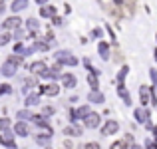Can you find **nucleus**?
Wrapping results in <instances>:
<instances>
[{
  "instance_id": "obj_1",
  "label": "nucleus",
  "mask_w": 157,
  "mask_h": 149,
  "mask_svg": "<svg viewBox=\"0 0 157 149\" xmlns=\"http://www.w3.org/2000/svg\"><path fill=\"white\" fill-rule=\"evenodd\" d=\"M54 58H56V62L62 64V66H78V62H80L72 52H68V50H60V52H56Z\"/></svg>"
},
{
  "instance_id": "obj_2",
  "label": "nucleus",
  "mask_w": 157,
  "mask_h": 149,
  "mask_svg": "<svg viewBox=\"0 0 157 149\" xmlns=\"http://www.w3.org/2000/svg\"><path fill=\"white\" fill-rule=\"evenodd\" d=\"M133 119L139 123V125H145L147 121H151V113L147 107H135L133 109Z\"/></svg>"
},
{
  "instance_id": "obj_3",
  "label": "nucleus",
  "mask_w": 157,
  "mask_h": 149,
  "mask_svg": "<svg viewBox=\"0 0 157 149\" xmlns=\"http://www.w3.org/2000/svg\"><path fill=\"white\" fill-rule=\"evenodd\" d=\"M60 84L64 86V88H68V90H74L78 86V76L76 74H70V72H64V74H60Z\"/></svg>"
},
{
  "instance_id": "obj_4",
  "label": "nucleus",
  "mask_w": 157,
  "mask_h": 149,
  "mask_svg": "<svg viewBox=\"0 0 157 149\" xmlns=\"http://www.w3.org/2000/svg\"><path fill=\"white\" fill-rule=\"evenodd\" d=\"M100 123H101V115L98 113V111H90L84 119V125L88 127V129H96V127H100Z\"/></svg>"
},
{
  "instance_id": "obj_5",
  "label": "nucleus",
  "mask_w": 157,
  "mask_h": 149,
  "mask_svg": "<svg viewBox=\"0 0 157 149\" xmlns=\"http://www.w3.org/2000/svg\"><path fill=\"white\" fill-rule=\"evenodd\" d=\"M151 96H153V90L149 86H139V103H141V107H147L151 103Z\"/></svg>"
},
{
  "instance_id": "obj_6",
  "label": "nucleus",
  "mask_w": 157,
  "mask_h": 149,
  "mask_svg": "<svg viewBox=\"0 0 157 149\" xmlns=\"http://www.w3.org/2000/svg\"><path fill=\"white\" fill-rule=\"evenodd\" d=\"M119 131V121L117 119H107V121L101 125V135H115Z\"/></svg>"
},
{
  "instance_id": "obj_7",
  "label": "nucleus",
  "mask_w": 157,
  "mask_h": 149,
  "mask_svg": "<svg viewBox=\"0 0 157 149\" xmlns=\"http://www.w3.org/2000/svg\"><path fill=\"white\" fill-rule=\"evenodd\" d=\"M38 90H40V94H44V96H48V97H56L58 94H60V84L50 82V84H42Z\"/></svg>"
},
{
  "instance_id": "obj_8",
  "label": "nucleus",
  "mask_w": 157,
  "mask_h": 149,
  "mask_svg": "<svg viewBox=\"0 0 157 149\" xmlns=\"http://www.w3.org/2000/svg\"><path fill=\"white\" fill-rule=\"evenodd\" d=\"M20 26H22V18H20V16H16V14L8 16V18L2 22V28H4L6 32H10V30H16V28H20Z\"/></svg>"
},
{
  "instance_id": "obj_9",
  "label": "nucleus",
  "mask_w": 157,
  "mask_h": 149,
  "mask_svg": "<svg viewBox=\"0 0 157 149\" xmlns=\"http://www.w3.org/2000/svg\"><path fill=\"white\" fill-rule=\"evenodd\" d=\"M0 143H2L4 147H12V149H16V141H14V131H12V129L0 131Z\"/></svg>"
},
{
  "instance_id": "obj_10",
  "label": "nucleus",
  "mask_w": 157,
  "mask_h": 149,
  "mask_svg": "<svg viewBox=\"0 0 157 149\" xmlns=\"http://www.w3.org/2000/svg\"><path fill=\"white\" fill-rule=\"evenodd\" d=\"M12 129H14V135H18V137H28V135H30V125H28V121H20L18 119Z\"/></svg>"
},
{
  "instance_id": "obj_11",
  "label": "nucleus",
  "mask_w": 157,
  "mask_h": 149,
  "mask_svg": "<svg viewBox=\"0 0 157 149\" xmlns=\"http://www.w3.org/2000/svg\"><path fill=\"white\" fill-rule=\"evenodd\" d=\"M28 70H30V72L34 74V76H40V74H44V72L48 70V64H46L44 60H38V62H32Z\"/></svg>"
},
{
  "instance_id": "obj_12",
  "label": "nucleus",
  "mask_w": 157,
  "mask_h": 149,
  "mask_svg": "<svg viewBox=\"0 0 157 149\" xmlns=\"http://www.w3.org/2000/svg\"><path fill=\"white\" fill-rule=\"evenodd\" d=\"M28 6H30L28 0H12V2H10V12H12V14H18V12L26 10Z\"/></svg>"
},
{
  "instance_id": "obj_13",
  "label": "nucleus",
  "mask_w": 157,
  "mask_h": 149,
  "mask_svg": "<svg viewBox=\"0 0 157 149\" xmlns=\"http://www.w3.org/2000/svg\"><path fill=\"white\" fill-rule=\"evenodd\" d=\"M52 16H56V6H52V4H44V6H40V18L50 20Z\"/></svg>"
},
{
  "instance_id": "obj_14",
  "label": "nucleus",
  "mask_w": 157,
  "mask_h": 149,
  "mask_svg": "<svg viewBox=\"0 0 157 149\" xmlns=\"http://www.w3.org/2000/svg\"><path fill=\"white\" fill-rule=\"evenodd\" d=\"M88 99H90V103H104L105 101V96L100 92V90H90Z\"/></svg>"
},
{
  "instance_id": "obj_15",
  "label": "nucleus",
  "mask_w": 157,
  "mask_h": 149,
  "mask_svg": "<svg viewBox=\"0 0 157 149\" xmlns=\"http://www.w3.org/2000/svg\"><path fill=\"white\" fill-rule=\"evenodd\" d=\"M117 96L123 99L125 105H131V96H129V92H127V88L123 84H117Z\"/></svg>"
},
{
  "instance_id": "obj_16",
  "label": "nucleus",
  "mask_w": 157,
  "mask_h": 149,
  "mask_svg": "<svg viewBox=\"0 0 157 149\" xmlns=\"http://www.w3.org/2000/svg\"><path fill=\"white\" fill-rule=\"evenodd\" d=\"M98 52H100V58L101 60H109V44L104 42V40H100V44H98Z\"/></svg>"
},
{
  "instance_id": "obj_17",
  "label": "nucleus",
  "mask_w": 157,
  "mask_h": 149,
  "mask_svg": "<svg viewBox=\"0 0 157 149\" xmlns=\"http://www.w3.org/2000/svg\"><path fill=\"white\" fill-rule=\"evenodd\" d=\"M16 70H18V68H16L14 64H10V62H6V64H4L2 68H0V74H2L4 78H12V76L16 74Z\"/></svg>"
},
{
  "instance_id": "obj_18",
  "label": "nucleus",
  "mask_w": 157,
  "mask_h": 149,
  "mask_svg": "<svg viewBox=\"0 0 157 149\" xmlns=\"http://www.w3.org/2000/svg\"><path fill=\"white\" fill-rule=\"evenodd\" d=\"M38 103H40V96H38V94H32V92L26 94V99H24V105H26V107H34V105H38Z\"/></svg>"
},
{
  "instance_id": "obj_19",
  "label": "nucleus",
  "mask_w": 157,
  "mask_h": 149,
  "mask_svg": "<svg viewBox=\"0 0 157 149\" xmlns=\"http://www.w3.org/2000/svg\"><path fill=\"white\" fill-rule=\"evenodd\" d=\"M32 48H34V52H50V42H46V40H34Z\"/></svg>"
},
{
  "instance_id": "obj_20",
  "label": "nucleus",
  "mask_w": 157,
  "mask_h": 149,
  "mask_svg": "<svg viewBox=\"0 0 157 149\" xmlns=\"http://www.w3.org/2000/svg\"><path fill=\"white\" fill-rule=\"evenodd\" d=\"M82 133H84V131H82L80 125H68L64 129V135H68V137H80Z\"/></svg>"
},
{
  "instance_id": "obj_21",
  "label": "nucleus",
  "mask_w": 157,
  "mask_h": 149,
  "mask_svg": "<svg viewBox=\"0 0 157 149\" xmlns=\"http://www.w3.org/2000/svg\"><path fill=\"white\" fill-rule=\"evenodd\" d=\"M50 139H52V135L50 133H40V135H36V143H38V145H42V147H48L50 145Z\"/></svg>"
},
{
  "instance_id": "obj_22",
  "label": "nucleus",
  "mask_w": 157,
  "mask_h": 149,
  "mask_svg": "<svg viewBox=\"0 0 157 149\" xmlns=\"http://www.w3.org/2000/svg\"><path fill=\"white\" fill-rule=\"evenodd\" d=\"M88 84H90V90H98V88H100L98 72H90V74H88Z\"/></svg>"
},
{
  "instance_id": "obj_23",
  "label": "nucleus",
  "mask_w": 157,
  "mask_h": 149,
  "mask_svg": "<svg viewBox=\"0 0 157 149\" xmlns=\"http://www.w3.org/2000/svg\"><path fill=\"white\" fill-rule=\"evenodd\" d=\"M129 74V66H121L117 72V84H125V78Z\"/></svg>"
},
{
  "instance_id": "obj_24",
  "label": "nucleus",
  "mask_w": 157,
  "mask_h": 149,
  "mask_svg": "<svg viewBox=\"0 0 157 149\" xmlns=\"http://www.w3.org/2000/svg\"><path fill=\"white\" fill-rule=\"evenodd\" d=\"M6 62H10V64H14L16 68H18V66L24 64V56H20V54H12V56L6 58Z\"/></svg>"
},
{
  "instance_id": "obj_25",
  "label": "nucleus",
  "mask_w": 157,
  "mask_h": 149,
  "mask_svg": "<svg viewBox=\"0 0 157 149\" xmlns=\"http://www.w3.org/2000/svg\"><path fill=\"white\" fill-rule=\"evenodd\" d=\"M16 117H18L20 121H30V117H32V111L28 109V107H26V109H20L18 113H16Z\"/></svg>"
},
{
  "instance_id": "obj_26",
  "label": "nucleus",
  "mask_w": 157,
  "mask_h": 149,
  "mask_svg": "<svg viewBox=\"0 0 157 149\" xmlns=\"http://www.w3.org/2000/svg\"><path fill=\"white\" fill-rule=\"evenodd\" d=\"M24 26H26V30H38V28H40V22L36 18H28L26 22H24Z\"/></svg>"
},
{
  "instance_id": "obj_27",
  "label": "nucleus",
  "mask_w": 157,
  "mask_h": 149,
  "mask_svg": "<svg viewBox=\"0 0 157 149\" xmlns=\"http://www.w3.org/2000/svg\"><path fill=\"white\" fill-rule=\"evenodd\" d=\"M10 40H12V32H6V30H4L2 34H0V48L6 46V44H10Z\"/></svg>"
},
{
  "instance_id": "obj_28",
  "label": "nucleus",
  "mask_w": 157,
  "mask_h": 149,
  "mask_svg": "<svg viewBox=\"0 0 157 149\" xmlns=\"http://www.w3.org/2000/svg\"><path fill=\"white\" fill-rule=\"evenodd\" d=\"M26 36H28V32L20 30V28H16V30H12V38H14L16 42H20V40H24Z\"/></svg>"
},
{
  "instance_id": "obj_29",
  "label": "nucleus",
  "mask_w": 157,
  "mask_h": 149,
  "mask_svg": "<svg viewBox=\"0 0 157 149\" xmlns=\"http://www.w3.org/2000/svg\"><path fill=\"white\" fill-rule=\"evenodd\" d=\"M6 129H12L10 117H0V131H6Z\"/></svg>"
},
{
  "instance_id": "obj_30",
  "label": "nucleus",
  "mask_w": 157,
  "mask_h": 149,
  "mask_svg": "<svg viewBox=\"0 0 157 149\" xmlns=\"http://www.w3.org/2000/svg\"><path fill=\"white\" fill-rule=\"evenodd\" d=\"M109 149H127V141L125 139H119V141H113L109 145Z\"/></svg>"
},
{
  "instance_id": "obj_31",
  "label": "nucleus",
  "mask_w": 157,
  "mask_h": 149,
  "mask_svg": "<svg viewBox=\"0 0 157 149\" xmlns=\"http://www.w3.org/2000/svg\"><path fill=\"white\" fill-rule=\"evenodd\" d=\"M82 64H84V68L88 70V72H98L96 68H94V64H92V60H90V58H84V60H82ZM100 74V72H98Z\"/></svg>"
},
{
  "instance_id": "obj_32",
  "label": "nucleus",
  "mask_w": 157,
  "mask_h": 149,
  "mask_svg": "<svg viewBox=\"0 0 157 149\" xmlns=\"http://www.w3.org/2000/svg\"><path fill=\"white\" fill-rule=\"evenodd\" d=\"M54 111H56V109H54V107L52 105H44L42 107V115H44V117H52V115H54Z\"/></svg>"
},
{
  "instance_id": "obj_33",
  "label": "nucleus",
  "mask_w": 157,
  "mask_h": 149,
  "mask_svg": "<svg viewBox=\"0 0 157 149\" xmlns=\"http://www.w3.org/2000/svg\"><path fill=\"white\" fill-rule=\"evenodd\" d=\"M24 52H26V46H24L22 42H18L14 46V54H20V56H24Z\"/></svg>"
},
{
  "instance_id": "obj_34",
  "label": "nucleus",
  "mask_w": 157,
  "mask_h": 149,
  "mask_svg": "<svg viewBox=\"0 0 157 149\" xmlns=\"http://www.w3.org/2000/svg\"><path fill=\"white\" fill-rule=\"evenodd\" d=\"M2 94H12V86L10 84H0V96Z\"/></svg>"
},
{
  "instance_id": "obj_35",
  "label": "nucleus",
  "mask_w": 157,
  "mask_h": 149,
  "mask_svg": "<svg viewBox=\"0 0 157 149\" xmlns=\"http://www.w3.org/2000/svg\"><path fill=\"white\" fill-rule=\"evenodd\" d=\"M111 2L115 4V6L123 8V6H131V0H111Z\"/></svg>"
},
{
  "instance_id": "obj_36",
  "label": "nucleus",
  "mask_w": 157,
  "mask_h": 149,
  "mask_svg": "<svg viewBox=\"0 0 157 149\" xmlns=\"http://www.w3.org/2000/svg\"><path fill=\"white\" fill-rule=\"evenodd\" d=\"M101 36H104V30H101V28H94V30H92V38L100 40Z\"/></svg>"
},
{
  "instance_id": "obj_37",
  "label": "nucleus",
  "mask_w": 157,
  "mask_h": 149,
  "mask_svg": "<svg viewBox=\"0 0 157 149\" xmlns=\"http://www.w3.org/2000/svg\"><path fill=\"white\" fill-rule=\"evenodd\" d=\"M149 78H151V82H153V86L157 88V70H155V68L149 70Z\"/></svg>"
},
{
  "instance_id": "obj_38",
  "label": "nucleus",
  "mask_w": 157,
  "mask_h": 149,
  "mask_svg": "<svg viewBox=\"0 0 157 149\" xmlns=\"http://www.w3.org/2000/svg\"><path fill=\"white\" fill-rule=\"evenodd\" d=\"M145 149H157V141H155V139H147V141H145Z\"/></svg>"
},
{
  "instance_id": "obj_39",
  "label": "nucleus",
  "mask_w": 157,
  "mask_h": 149,
  "mask_svg": "<svg viewBox=\"0 0 157 149\" xmlns=\"http://www.w3.org/2000/svg\"><path fill=\"white\" fill-rule=\"evenodd\" d=\"M84 149H100V143L98 141H90V143H86Z\"/></svg>"
},
{
  "instance_id": "obj_40",
  "label": "nucleus",
  "mask_w": 157,
  "mask_h": 149,
  "mask_svg": "<svg viewBox=\"0 0 157 149\" xmlns=\"http://www.w3.org/2000/svg\"><path fill=\"white\" fill-rule=\"evenodd\" d=\"M52 24H54V26H60V24H62V18H60V16H52Z\"/></svg>"
},
{
  "instance_id": "obj_41",
  "label": "nucleus",
  "mask_w": 157,
  "mask_h": 149,
  "mask_svg": "<svg viewBox=\"0 0 157 149\" xmlns=\"http://www.w3.org/2000/svg\"><path fill=\"white\" fill-rule=\"evenodd\" d=\"M6 12V2H0V14H4Z\"/></svg>"
},
{
  "instance_id": "obj_42",
  "label": "nucleus",
  "mask_w": 157,
  "mask_h": 149,
  "mask_svg": "<svg viewBox=\"0 0 157 149\" xmlns=\"http://www.w3.org/2000/svg\"><path fill=\"white\" fill-rule=\"evenodd\" d=\"M34 2H36V4H40V6H44V4H48L50 0H34Z\"/></svg>"
},
{
  "instance_id": "obj_43",
  "label": "nucleus",
  "mask_w": 157,
  "mask_h": 149,
  "mask_svg": "<svg viewBox=\"0 0 157 149\" xmlns=\"http://www.w3.org/2000/svg\"><path fill=\"white\" fill-rule=\"evenodd\" d=\"M131 149H145V147L139 145V143H133V145H131Z\"/></svg>"
},
{
  "instance_id": "obj_44",
  "label": "nucleus",
  "mask_w": 157,
  "mask_h": 149,
  "mask_svg": "<svg viewBox=\"0 0 157 149\" xmlns=\"http://www.w3.org/2000/svg\"><path fill=\"white\" fill-rule=\"evenodd\" d=\"M153 58H155V62H157V50H155V52H153Z\"/></svg>"
},
{
  "instance_id": "obj_45",
  "label": "nucleus",
  "mask_w": 157,
  "mask_h": 149,
  "mask_svg": "<svg viewBox=\"0 0 157 149\" xmlns=\"http://www.w3.org/2000/svg\"><path fill=\"white\" fill-rule=\"evenodd\" d=\"M0 2H6V0H0Z\"/></svg>"
}]
</instances>
